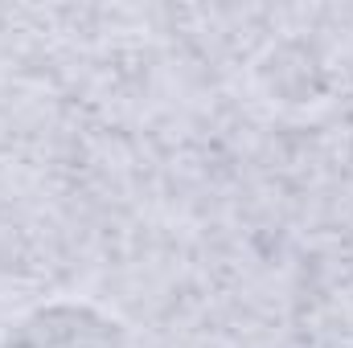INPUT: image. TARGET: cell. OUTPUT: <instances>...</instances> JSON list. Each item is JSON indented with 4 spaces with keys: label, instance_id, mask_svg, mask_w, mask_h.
Here are the masks:
<instances>
[{
    "label": "cell",
    "instance_id": "2",
    "mask_svg": "<svg viewBox=\"0 0 353 348\" xmlns=\"http://www.w3.org/2000/svg\"><path fill=\"white\" fill-rule=\"evenodd\" d=\"M0 348H128L119 320L87 303H50L17 320Z\"/></svg>",
    "mask_w": 353,
    "mask_h": 348
},
{
    "label": "cell",
    "instance_id": "1",
    "mask_svg": "<svg viewBox=\"0 0 353 348\" xmlns=\"http://www.w3.org/2000/svg\"><path fill=\"white\" fill-rule=\"evenodd\" d=\"M300 348H353V234L304 254L292 291Z\"/></svg>",
    "mask_w": 353,
    "mask_h": 348
}]
</instances>
